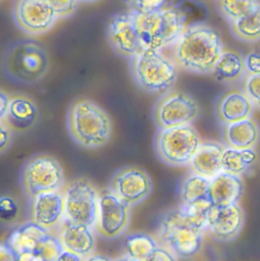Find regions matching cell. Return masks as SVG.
I'll use <instances>...</instances> for the list:
<instances>
[{"label":"cell","instance_id":"1","mask_svg":"<svg viewBox=\"0 0 260 261\" xmlns=\"http://www.w3.org/2000/svg\"><path fill=\"white\" fill-rule=\"evenodd\" d=\"M172 46L177 66L198 74L210 73L223 51L219 33L205 23L186 27Z\"/></svg>","mask_w":260,"mask_h":261},{"label":"cell","instance_id":"2","mask_svg":"<svg viewBox=\"0 0 260 261\" xmlns=\"http://www.w3.org/2000/svg\"><path fill=\"white\" fill-rule=\"evenodd\" d=\"M131 13L143 49L162 50L172 46L186 28L185 14L173 6L151 11L132 9Z\"/></svg>","mask_w":260,"mask_h":261},{"label":"cell","instance_id":"3","mask_svg":"<svg viewBox=\"0 0 260 261\" xmlns=\"http://www.w3.org/2000/svg\"><path fill=\"white\" fill-rule=\"evenodd\" d=\"M66 125L71 139L86 149L105 146L112 134V123L108 114L87 98L76 99L70 104Z\"/></svg>","mask_w":260,"mask_h":261},{"label":"cell","instance_id":"4","mask_svg":"<svg viewBox=\"0 0 260 261\" xmlns=\"http://www.w3.org/2000/svg\"><path fill=\"white\" fill-rule=\"evenodd\" d=\"M131 72L136 85L152 94L169 91L177 79V64L156 49H143L131 58Z\"/></svg>","mask_w":260,"mask_h":261},{"label":"cell","instance_id":"5","mask_svg":"<svg viewBox=\"0 0 260 261\" xmlns=\"http://www.w3.org/2000/svg\"><path fill=\"white\" fill-rule=\"evenodd\" d=\"M49 68L44 47L34 40H20L11 45L3 58V69L8 77L24 85L41 81Z\"/></svg>","mask_w":260,"mask_h":261},{"label":"cell","instance_id":"6","mask_svg":"<svg viewBox=\"0 0 260 261\" xmlns=\"http://www.w3.org/2000/svg\"><path fill=\"white\" fill-rule=\"evenodd\" d=\"M157 234L166 248L181 258L195 256L202 248L203 231L189 223L177 207L160 216Z\"/></svg>","mask_w":260,"mask_h":261},{"label":"cell","instance_id":"7","mask_svg":"<svg viewBox=\"0 0 260 261\" xmlns=\"http://www.w3.org/2000/svg\"><path fill=\"white\" fill-rule=\"evenodd\" d=\"M200 144V136L192 124L159 128L155 138L158 157L172 166L188 165Z\"/></svg>","mask_w":260,"mask_h":261},{"label":"cell","instance_id":"8","mask_svg":"<svg viewBox=\"0 0 260 261\" xmlns=\"http://www.w3.org/2000/svg\"><path fill=\"white\" fill-rule=\"evenodd\" d=\"M64 179L59 161L47 154L32 156L24 162L20 171V184L29 198L42 192L59 191Z\"/></svg>","mask_w":260,"mask_h":261},{"label":"cell","instance_id":"9","mask_svg":"<svg viewBox=\"0 0 260 261\" xmlns=\"http://www.w3.org/2000/svg\"><path fill=\"white\" fill-rule=\"evenodd\" d=\"M64 219L91 227L96 225L99 194L87 179H75L69 184L63 195Z\"/></svg>","mask_w":260,"mask_h":261},{"label":"cell","instance_id":"10","mask_svg":"<svg viewBox=\"0 0 260 261\" xmlns=\"http://www.w3.org/2000/svg\"><path fill=\"white\" fill-rule=\"evenodd\" d=\"M199 113L198 103L188 94L177 90L165 92L153 108V118L158 128L191 124Z\"/></svg>","mask_w":260,"mask_h":261},{"label":"cell","instance_id":"11","mask_svg":"<svg viewBox=\"0 0 260 261\" xmlns=\"http://www.w3.org/2000/svg\"><path fill=\"white\" fill-rule=\"evenodd\" d=\"M11 14L15 25L29 36L48 33L58 19L46 0H14Z\"/></svg>","mask_w":260,"mask_h":261},{"label":"cell","instance_id":"12","mask_svg":"<svg viewBox=\"0 0 260 261\" xmlns=\"http://www.w3.org/2000/svg\"><path fill=\"white\" fill-rule=\"evenodd\" d=\"M129 222V206L110 190L99 194L96 228L105 239H115L127 227Z\"/></svg>","mask_w":260,"mask_h":261},{"label":"cell","instance_id":"13","mask_svg":"<svg viewBox=\"0 0 260 261\" xmlns=\"http://www.w3.org/2000/svg\"><path fill=\"white\" fill-rule=\"evenodd\" d=\"M109 190L131 207L150 195L152 180L149 174L139 167H123L112 176Z\"/></svg>","mask_w":260,"mask_h":261},{"label":"cell","instance_id":"14","mask_svg":"<svg viewBox=\"0 0 260 261\" xmlns=\"http://www.w3.org/2000/svg\"><path fill=\"white\" fill-rule=\"evenodd\" d=\"M245 223V213L239 203L215 206L212 205L208 216L205 230L219 242L235 240L242 231Z\"/></svg>","mask_w":260,"mask_h":261},{"label":"cell","instance_id":"15","mask_svg":"<svg viewBox=\"0 0 260 261\" xmlns=\"http://www.w3.org/2000/svg\"><path fill=\"white\" fill-rule=\"evenodd\" d=\"M106 35L114 52L124 58L131 59L143 50L131 11L112 15L107 23Z\"/></svg>","mask_w":260,"mask_h":261},{"label":"cell","instance_id":"16","mask_svg":"<svg viewBox=\"0 0 260 261\" xmlns=\"http://www.w3.org/2000/svg\"><path fill=\"white\" fill-rule=\"evenodd\" d=\"M30 199V221L49 231L64 220V198L60 191L42 192Z\"/></svg>","mask_w":260,"mask_h":261},{"label":"cell","instance_id":"17","mask_svg":"<svg viewBox=\"0 0 260 261\" xmlns=\"http://www.w3.org/2000/svg\"><path fill=\"white\" fill-rule=\"evenodd\" d=\"M39 108L32 97L27 95H14L9 97L8 107L3 121L16 133L30 130L37 122Z\"/></svg>","mask_w":260,"mask_h":261},{"label":"cell","instance_id":"18","mask_svg":"<svg viewBox=\"0 0 260 261\" xmlns=\"http://www.w3.org/2000/svg\"><path fill=\"white\" fill-rule=\"evenodd\" d=\"M58 239L64 249L80 255L84 259L95 253L96 239L91 226L64 219Z\"/></svg>","mask_w":260,"mask_h":261},{"label":"cell","instance_id":"19","mask_svg":"<svg viewBox=\"0 0 260 261\" xmlns=\"http://www.w3.org/2000/svg\"><path fill=\"white\" fill-rule=\"evenodd\" d=\"M243 191L244 182L242 177L222 170L210 178L209 200L215 206L239 203Z\"/></svg>","mask_w":260,"mask_h":261},{"label":"cell","instance_id":"20","mask_svg":"<svg viewBox=\"0 0 260 261\" xmlns=\"http://www.w3.org/2000/svg\"><path fill=\"white\" fill-rule=\"evenodd\" d=\"M253 108L252 102L244 91L230 90L218 99L216 112L219 121L225 124L250 117Z\"/></svg>","mask_w":260,"mask_h":261},{"label":"cell","instance_id":"21","mask_svg":"<svg viewBox=\"0 0 260 261\" xmlns=\"http://www.w3.org/2000/svg\"><path fill=\"white\" fill-rule=\"evenodd\" d=\"M222 138L225 145L230 148H255L260 140V128L253 118L247 117L225 123L222 129Z\"/></svg>","mask_w":260,"mask_h":261},{"label":"cell","instance_id":"22","mask_svg":"<svg viewBox=\"0 0 260 261\" xmlns=\"http://www.w3.org/2000/svg\"><path fill=\"white\" fill-rule=\"evenodd\" d=\"M224 147L215 142L201 143L188 164L191 171L207 178L214 177L222 171L221 156Z\"/></svg>","mask_w":260,"mask_h":261},{"label":"cell","instance_id":"23","mask_svg":"<svg viewBox=\"0 0 260 261\" xmlns=\"http://www.w3.org/2000/svg\"><path fill=\"white\" fill-rule=\"evenodd\" d=\"M48 233V230L32 221H29L14 229L6 242L16 256H18L23 253H34L39 244Z\"/></svg>","mask_w":260,"mask_h":261},{"label":"cell","instance_id":"24","mask_svg":"<svg viewBox=\"0 0 260 261\" xmlns=\"http://www.w3.org/2000/svg\"><path fill=\"white\" fill-rule=\"evenodd\" d=\"M245 72L244 56L235 50L223 49L210 73L216 81L230 84L241 80Z\"/></svg>","mask_w":260,"mask_h":261},{"label":"cell","instance_id":"25","mask_svg":"<svg viewBox=\"0 0 260 261\" xmlns=\"http://www.w3.org/2000/svg\"><path fill=\"white\" fill-rule=\"evenodd\" d=\"M258 154L254 148L236 149L224 148L221 156L222 170L242 176L257 162Z\"/></svg>","mask_w":260,"mask_h":261},{"label":"cell","instance_id":"26","mask_svg":"<svg viewBox=\"0 0 260 261\" xmlns=\"http://www.w3.org/2000/svg\"><path fill=\"white\" fill-rule=\"evenodd\" d=\"M232 35L245 43L260 41V4L246 15L229 22Z\"/></svg>","mask_w":260,"mask_h":261},{"label":"cell","instance_id":"27","mask_svg":"<svg viewBox=\"0 0 260 261\" xmlns=\"http://www.w3.org/2000/svg\"><path fill=\"white\" fill-rule=\"evenodd\" d=\"M210 178L196 173L189 174L179 188L180 204L188 205L203 200H209Z\"/></svg>","mask_w":260,"mask_h":261},{"label":"cell","instance_id":"28","mask_svg":"<svg viewBox=\"0 0 260 261\" xmlns=\"http://www.w3.org/2000/svg\"><path fill=\"white\" fill-rule=\"evenodd\" d=\"M158 247V242L147 233H133L125 238L124 250L125 259L149 260L152 252Z\"/></svg>","mask_w":260,"mask_h":261},{"label":"cell","instance_id":"29","mask_svg":"<svg viewBox=\"0 0 260 261\" xmlns=\"http://www.w3.org/2000/svg\"><path fill=\"white\" fill-rule=\"evenodd\" d=\"M260 4V0H216L219 13L228 21L239 19Z\"/></svg>","mask_w":260,"mask_h":261},{"label":"cell","instance_id":"30","mask_svg":"<svg viewBox=\"0 0 260 261\" xmlns=\"http://www.w3.org/2000/svg\"><path fill=\"white\" fill-rule=\"evenodd\" d=\"M212 206L210 200H203L197 203L184 205L180 204L177 208L181 216L196 228L205 231L207 216Z\"/></svg>","mask_w":260,"mask_h":261},{"label":"cell","instance_id":"31","mask_svg":"<svg viewBox=\"0 0 260 261\" xmlns=\"http://www.w3.org/2000/svg\"><path fill=\"white\" fill-rule=\"evenodd\" d=\"M63 247L58 238L47 234L39 244L37 250L34 252L38 261H57Z\"/></svg>","mask_w":260,"mask_h":261},{"label":"cell","instance_id":"32","mask_svg":"<svg viewBox=\"0 0 260 261\" xmlns=\"http://www.w3.org/2000/svg\"><path fill=\"white\" fill-rule=\"evenodd\" d=\"M244 92L253 106L260 109V73L247 74L244 82Z\"/></svg>","mask_w":260,"mask_h":261},{"label":"cell","instance_id":"33","mask_svg":"<svg viewBox=\"0 0 260 261\" xmlns=\"http://www.w3.org/2000/svg\"><path fill=\"white\" fill-rule=\"evenodd\" d=\"M19 208L17 202L8 195L0 196V221L1 222H11L13 221L17 214Z\"/></svg>","mask_w":260,"mask_h":261},{"label":"cell","instance_id":"34","mask_svg":"<svg viewBox=\"0 0 260 261\" xmlns=\"http://www.w3.org/2000/svg\"><path fill=\"white\" fill-rule=\"evenodd\" d=\"M57 18L71 16L77 9L80 0H46Z\"/></svg>","mask_w":260,"mask_h":261},{"label":"cell","instance_id":"35","mask_svg":"<svg viewBox=\"0 0 260 261\" xmlns=\"http://www.w3.org/2000/svg\"><path fill=\"white\" fill-rule=\"evenodd\" d=\"M133 9L151 11L165 6L167 0H124Z\"/></svg>","mask_w":260,"mask_h":261},{"label":"cell","instance_id":"36","mask_svg":"<svg viewBox=\"0 0 260 261\" xmlns=\"http://www.w3.org/2000/svg\"><path fill=\"white\" fill-rule=\"evenodd\" d=\"M245 69L247 74L260 73V51L254 50L244 57Z\"/></svg>","mask_w":260,"mask_h":261},{"label":"cell","instance_id":"37","mask_svg":"<svg viewBox=\"0 0 260 261\" xmlns=\"http://www.w3.org/2000/svg\"><path fill=\"white\" fill-rule=\"evenodd\" d=\"M12 142V130L6 125V123L0 121V154L8 150Z\"/></svg>","mask_w":260,"mask_h":261},{"label":"cell","instance_id":"38","mask_svg":"<svg viewBox=\"0 0 260 261\" xmlns=\"http://www.w3.org/2000/svg\"><path fill=\"white\" fill-rule=\"evenodd\" d=\"M175 259H176V255L173 252H171L168 248L160 247L159 245L149 257V260H152V261H168V260L172 261Z\"/></svg>","mask_w":260,"mask_h":261},{"label":"cell","instance_id":"39","mask_svg":"<svg viewBox=\"0 0 260 261\" xmlns=\"http://www.w3.org/2000/svg\"><path fill=\"white\" fill-rule=\"evenodd\" d=\"M17 256L7 242H0V261H16Z\"/></svg>","mask_w":260,"mask_h":261},{"label":"cell","instance_id":"40","mask_svg":"<svg viewBox=\"0 0 260 261\" xmlns=\"http://www.w3.org/2000/svg\"><path fill=\"white\" fill-rule=\"evenodd\" d=\"M9 102V96L2 90H0V121L4 119Z\"/></svg>","mask_w":260,"mask_h":261},{"label":"cell","instance_id":"41","mask_svg":"<svg viewBox=\"0 0 260 261\" xmlns=\"http://www.w3.org/2000/svg\"><path fill=\"white\" fill-rule=\"evenodd\" d=\"M60 260H84L83 257H81L80 255L71 252V251H68L66 249L63 248L62 252L60 253L57 261H60Z\"/></svg>","mask_w":260,"mask_h":261},{"label":"cell","instance_id":"42","mask_svg":"<svg viewBox=\"0 0 260 261\" xmlns=\"http://www.w3.org/2000/svg\"><path fill=\"white\" fill-rule=\"evenodd\" d=\"M95 2V1H97V0H80V2Z\"/></svg>","mask_w":260,"mask_h":261}]
</instances>
